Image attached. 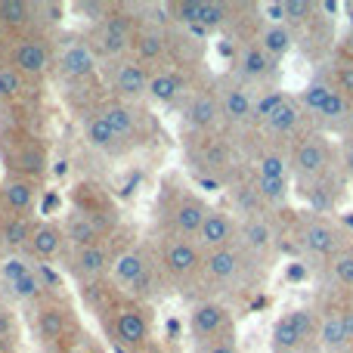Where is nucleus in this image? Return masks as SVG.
I'll list each match as a JSON object with an SVG mask.
<instances>
[{
    "instance_id": "f257e3e1",
    "label": "nucleus",
    "mask_w": 353,
    "mask_h": 353,
    "mask_svg": "<svg viewBox=\"0 0 353 353\" xmlns=\"http://www.w3.org/2000/svg\"><path fill=\"white\" fill-rule=\"evenodd\" d=\"M112 341L118 347L137 353L140 347L152 344V316L140 304H121L112 319Z\"/></svg>"
},
{
    "instance_id": "f03ea898",
    "label": "nucleus",
    "mask_w": 353,
    "mask_h": 353,
    "mask_svg": "<svg viewBox=\"0 0 353 353\" xmlns=\"http://www.w3.org/2000/svg\"><path fill=\"white\" fill-rule=\"evenodd\" d=\"M137 25L130 16H124L121 10H112L109 16L103 19V22L97 25V31H93V43L90 47L97 50V53L109 56V59H118V56L130 53V47H134V37H137Z\"/></svg>"
},
{
    "instance_id": "7ed1b4c3",
    "label": "nucleus",
    "mask_w": 353,
    "mask_h": 353,
    "mask_svg": "<svg viewBox=\"0 0 353 353\" xmlns=\"http://www.w3.org/2000/svg\"><path fill=\"white\" fill-rule=\"evenodd\" d=\"M332 168V143L323 134H307L304 140L294 146L292 155V171L304 180H319Z\"/></svg>"
},
{
    "instance_id": "20e7f679",
    "label": "nucleus",
    "mask_w": 353,
    "mask_h": 353,
    "mask_svg": "<svg viewBox=\"0 0 353 353\" xmlns=\"http://www.w3.org/2000/svg\"><path fill=\"white\" fill-rule=\"evenodd\" d=\"M201 263H205V251L195 245V239L174 236V239H168L165 248H161V267H165L174 279H186V276L199 273Z\"/></svg>"
},
{
    "instance_id": "39448f33",
    "label": "nucleus",
    "mask_w": 353,
    "mask_h": 353,
    "mask_svg": "<svg viewBox=\"0 0 353 353\" xmlns=\"http://www.w3.org/2000/svg\"><path fill=\"white\" fill-rule=\"evenodd\" d=\"M10 65L16 68L22 78H37L43 74L50 65H53V53L43 41L37 37H22L10 47Z\"/></svg>"
},
{
    "instance_id": "423d86ee",
    "label": "nucleus",
    "mask_w": 353,
    "mask_h": 353,
    "mask_svg": "<svg viewBox=\"0 0 353 353\" xmlns=\"http://www.w3.org/2000/svg\"><path fill=\"white\" fill-rule=\"evenodd\" d=\"M301 245H304L307 254L313 257H335L341 251V232L335 223L323 217H310L301 226Z\"/></svg>"
},
{
    "instance_id": "0eeeda50",
    "label": "nucleus",
    "mask_w": 353,
    "mask_h": 353,
    "mask_svg": "<svg viewBox=\"0 0 353 353\" xmlns=\"http://www.w3.org/2000/svg\"><path fill=\"white\" fill-rule=\"evenodd\" d=\"M192 332L201 341H217V338H230L232 316L223 304L217 301H201L192 310Z\"/></svg>"
},
{
    "instance_id": "6e6552de",
    "label": "nucleus",
    "mask_w": 353,
    "mask_h": 353,
    "mask_svg": "<svg viewBox=\"0 0 353 353\" xmlns=\"http://www.w3.org/2000/svg\"><path fill=\"white\" fill-rule=\"evenodd\" d=\"M208 211H211V208H208L199 195H192V192L176 195V201L171 208L174 232H176V236H183V239H195V236H199V230H201V223H205Z\"/></svg>"
},
{
    "instance_id": "1a4fd4ad",
    "label": "nucleus",
    "mask_w": 353,
    "mask_h": 353,
    "mask_svg": "<svg viewBox=\"0 0 353 353\" xmlns=\"http://www.w3.org/2000/svg\"><path fill=\"white\" fill-rule=\"evenodd\" d=\"M232 242H236V220H232L226 211L211 208L205 223H201V230H199V236H195V245L208 254V251L226 248V245H232Z\"/></svg>"
},
{
    "instance_id": "9d476101",
    "label": "nucleus",
    "mask_w": 353,
    "mask_h": 353,
    "mask_svg": "<svg viewBox=\"0 0 353 353\" xmlns=\"http://www.w3.org/2000/svg\"><path fill=\"white\" fill-rule=\"evenodd\" d=\"M0 201L10 211V217H28V211L37 201V186L28 176L10 174L3 183H0Z\"/></svg>"
},
{
    "instance_id": "9b49d317",
    "label": "nucleus",
    "mask_w": 353,
    "mask_h": 353,
    "mask_svg": "<svg viewBox=\"0 0 353 353\" xmlns=\"http://www.w3.org/2000/svg\"><path fill=\"white\" fill-rule=\"evenodd\" d=\"M149 81H152V72L149 65L137 59H121L115 68V90L121 93L124 99H140L149 97Z\"/></svg>"
},
{
    "instance_id": "f8f14e48",
    "label": "nucleus",
    "mask_w": 353,
    "mask_h": 353,
    "mask_svg": "<svg viewBox=\"0 0 353 353\" xmlns=\"http://www.w3.org/2000/svg\"><path fill=\"white\" fill-rule=\"evenodd\" d=\"M242 263H245V251L236 248V245H226V248L208 251L205 263H201V273H205L211 282H230L239 276Z\"/></svg>"
},
{
    "instance_id": "ddd939ff",
    "label": "nucleus",
    "mask_w": 353,
    "mask_h": 353,
    "mask_svg": "<svg viewBox=\"0 0 353 353\" xmlns=\"http://www.w3.org/2000/svg\"><path fill=\"white\" fill-rule=\"evenodd\" d=\"M56 65H59L62 78H68V81L90 78V74L97 72V50L81 43V41H74L59 53V62H56Z\"/></svg>"
},
{
    "instance_id": "4468645a",
    "label": "nucleus",
    "mask_w": 353,
    "mask_h": 353,
    "mask_svg": "<svg viewBox=\"0 0 353 353\" xmlns=\"http://www.w3.org/2000/svg\"><path fill=\"white\" fill-rule=\"evenodd\" d=\"M239 236H242V251H248L254 257H267L276 248V230L263 214H254V217L245 220Z\"/></svg>"
},
{
    "instance_id": "2eb2a0df",
    "label": "nucleus",
    "mask_w": 353,
    "mask_h": 353,
    "mask_svg": "<svg viewBox=\"0 0 353 353\" xmlns=\"http://www.w3.org/2000/svg\"><path fill=\"white\" fill-rule=\"evenodd\" d=\"M254 90H251L248 84H232L223 90V97H220V115L226 118L230 124H245L251 121V115H254Z\"/></svg>"
},
{
    "instance_id": "dca6fc26",
    "label": "nucleus",
    "mask_w": 353,
    "mask_h": 353,
    "mask_svg": "<svg viewBox=\"0 0 353 353\" xmlns=\"http://www.w3.org/2000/svg\"><path fill=\"white\" fill-rule=\"evenodd\" d=\"M183 115H186V128L205 134V130L217 128V121L223 118L220 115V97L217 93H199V97H192Z\"/></svg>"
},
{
    "instance_id": "f3484780",
    "label": "nucleus",
    "mask_w": 353,
    "mask_h": 353,
    "mask_svg": "<svg viewBox=\"0 0 353 353\" xmlns=\"http://www.w3.org/2000/svg\"><path fill=\"white\" fill-rule=\"evenodd\" d=\"M47 171V146L41 140H22L19 152H12V174L37 180Z\"/></svg>"
},
{
    "instance_id": "a211bd4d",
    "label": "nucleus",
    "mask_w": 353,
    "mask_h": 353,
    "mask_svg": "<svg viewBox=\"0 0 353 353\" xmlns=\"http://www.w3.org/2000/svg\"><path fill=\"white\" fill-rule=\"evenodd\" d=\"M65 239L78 248H87V245H99L103 242V223H99L97 214H87V211H74L65 223Z\"/></svg>"
},
{
    "instance_id": "6ab92c4d",
    "label": "nucleus",
    "mask_w": 353,
    "mask_h": 353,
    "mask_svg": "<svg viewBox=\"0 0 353 353\" xmlns=\"http://www.w3.org/2000/svg\"><path fill=\"white\" fill-rule=\"evenodd\" d=\"M112 279L121 282V285H137L143 276L149 273V257L140 248H128L121 254L112 257Z\"/></svg>"
},
{
    "instance_id": "aec40b11",
    "label": "nucleus",
    "mask_w": 353,
    "mask_h": 353,
    "mask_svg": "<svg viewBox=\"0 0 353 353\" xmlns=\"http://www.w3.org/2000/svg\"><path fill=\"white\" fill-rule=\"evenodd\" d=\"M109 270H112V251L105 242L87 245V248L74 251V273L84 276V279H99Z\"/></svg>"
},
{
    "instance_id": "412c9836",
    "label": "nucleus",
    "mask_w": 353,
    "mask_h": 353,
    "mask_svg": "<svg viewBox=\"0 0 353 353\" xmlns=\"http://www.w3.org/2000/svg\"><path fill=\"white\" fill-rule=\"evenodd\" d=\"M34 329L41 341H47V344L62 341L68 332V310L62 304H43L34 316Z\"/></svg>"
},
{
    "instance_id": "4be33fe9",
    "label": "nucleus",
    "mask_w": 353,
    "mask_h": 353,
    "mask_svg": "<svg viewBox=\"0 0 353 353\" xmlns=\"http://www.w3.org/2000/svg\"><path fill=\"white\" fill-rule=\"evenodd\" d=\"M62 242H65V230L56 223H37L34 232H31L28 251L37 257V261H50L62 251Z\"/></svg>"
},
{
    "instance_id": "5701e85b",
    "label": "nucleus",
    "mask_w": 353,
    "mask_h": 353,
    "mask_svg": "<svg viewBox=\"0 0 353 353\" xmlns=\"http://www.w3.org/2000/svg\"><path fill=\"white\" fill-rule=\"evenodd\" d=\"M137 62L149 65V62H159L161 56L168 53V37L161 34L159 28H140L134 37V47H130Z\"/></svg>"
},
{
    "instance_id": "b1692460",
    "label": "nucleus",
    "mask_w": 353,
    "mask_h": 353,
    "mask_svg": "<svg viewBox=\"0 0 353 353\" xmlns=\"http://www.w3.org/2000/svg\"><path fill=\"white\" fill-rule=\"evenodd\" d=\"M319 344L329 353H338L341 347H347V325H344V310H329L319 319V332H316Z\"/></svg>"
},
{
    "instance_id": "393cba45",
    "label": "nucleus",
    "mask_w": 353,
    "mask_h": 353,
    "mask_svg": "<svg viewBox=\"0 0 353 353\" xmlns=\"http://www.w3.org/2000/svg\"><path fill=\"white\" fill-rule=\"evenodd\" d=\"M257 47L270 59H279V56H285L294 47V31L288 25H263L261 34H257Z\"/></svg>"
},
{
    "instance_id": "a878e982",
    "label": "nucleus",
    "mask_w": 353,
    "mask_h": 353,
    "mask_svg": "<svg viewBox=\"0 0 353 353\" xmlns=\"http://www.w3.org/2000/svg\"><path fill=\"white\" fill-rule=\"evenodd\" d=\"M301 121H304V109H301L294 99H288L282 109H276L273 115L263 121V128L270 130V134H279V137H292L301 130Z\"/></svg>"
},
{
    "instance_id": "bb28decb",
    "label": "nucleus",
    "mask_w": 353,
    "mask_h": 353,
    "mask_svg": "<svg viewBox=\"0 0 353 353\" xmlns=\"http://www.w3.org/2000/svg\"><path fill=\"white\" fill-rule=\"evenodd\" d=\"M99 115L105 118V124L112 128L115 140H134L137 137V115L124 103H109Z\"/></svg>"
},
{
    "instance_id": "cd10ccee",
    "label": "nucleus",
    "mask_w": 353,
    "mask_h": 353,
    "mask_svg": "<svg viewBox=\"0 0 353 353\" xmlns=\"http://www.w3.org/2000/svg\"><path fill=\"white\" fill-rule=\"evenodd\" d=\"M183 90H186V84H183V78L176 72H152V81H149V97L155 99V103H176V99L183 97Z\"/></svg>"
},
{
    "instance_id": "c85d7f7f",
    "label": "nucleus",
    "mask_w": 353,
    "mask_h": 353,
    "mask_svg": "<svg viewBox=\"0 0 353 353\" xmlns=\"http://www.w3.org/2000/svg\"><path fill=\"white\" fill-rule=\"evenodd\" d=\"M332 93H335V84H329V81H313V84L304 87V93H301L298 105L307 112V115H316V118H319Z\"/></svg>"
},
{
    "instance_id": "c756f323",
    "label": "nucleus",
    "mask_w": 353,
    "mask_h": 353,
    "mask_svg": "<svg viewBox=\"0 0 353 353\" xmlns=\"http://www.w3.org/2000/svg\"><path fill=\"white\" fill-rule=\"evenodd\" d=\"M273 65H276V59H270L257 43L242 50V56H239V72H242L245 78H263V74L273 72Z\"/></svg>"
},
{
    "instance_id": "7c9ffc66",
    "label": "nucleus",
    "mask_w": 353,
    "mask_h": 353,
    "mask_svg": "<svg viewBox=\"0 0 353 353\" xmlns=\"http://www.w3.org/2000/svg\"><path fill=\"white\" fill-rule=\"evenodd\" d=\"M84 140L90 143L93 149H112L115 146V134H112V128L105 124V118L99 115V112H93V115L84 118Z\"/></svg>"
},
{
    "instance_id": "2f4dec72",
    "label": "nucleus",
    "mask_w": 353,
    "mask_h": 353,
    "mask_svg": "<svg viewBox=\"0 0 353 353\" xmlns=\"http://www.w3.org/2000/svg\"><path fill=\"white\" fill-rule=\"evenodd\" d=\"M31 232H34V223L28 217H10L3 223V230H0V239H3V245L10 251H16L31 242Z\"/></svg>"
},
{
    "instance_id": "473e14b6",
    "label": "nucleus",
    "mask_w": 353,
    "mask_h": 353,
    "mask_svg": "<svg viewBox=\"0 0 353 353\" xmlns=\"http://www.w3.org/2000/svg\"><path fill=\"white\" fill-rule=\"evenodd\" d=\"M34 6L25 0H0V28H25Z\"/></svg>"
},
{
    "instance_id": "72a5a7b5",
    "label": "nucleus",
    "mask_w": 353,
    "mask_h": 353,
    "mask_svg": "<svg viewBox=\"0 0 353 353\" xmlns=\"http://www.w3.org/2000/svg\"><path fill=\"white\" fill-rule=\"evenodd\" d=\"M288 171H292V161H288L285 152H263L257 159V176L263 180H288Z\"/></svg>"
},
{
    "instance_id": "f704fd0d",
    "label": "nucleus",
    "mask_w": 353,
    "mask_h": 353,
    "mask_svg": "<svg viewBox=\"0 0 353 353\" xmlns=\"http://www.w3.org/2000/svg\"><path fill=\"white\" fill-rule=\"evenodd\" d=\"M273 344L279 350H298L301 344H304V338H301V332H298V325H294L292 313H285V316L276 319V325H273Z\"/></svg>"
},
{
    "instance_id": "c9c22d12",
    "label": "nucleus",
    "mask_w": 353,
    "mask_h": 353,
    "mask_svg": "<svg viewBox=\"0 0 353 353\" xmlns=\"http://www.w3.org/2000/svg\"><path fill=\"white\" fill-rule=\"evenodd\" d=\"M285 103H288V97L282 90H276V87H273V90H267V93H261V97L254 99V115H251V121L263 124L276 109H282Z\"/></svg>"
},
{
    "instance_id": "e433bc0d",
    "label": "nucleus",
    "mask_w": 353,
    "mask_h": 353,
    "mask_svg": "<svg viewBox=\"0 0 353 353\" xmlns=\"http://www.w3.org/2000/svg\"><path fill=\"white\" fill-rule=\"evenodd\" d=\"M329 270H332V279H335V282L353 288V248H341V251H338V254L329 261Z\"/></svg>"
},
{
    "instance_id": "4c0bfd02",
    "label": "nucleus",
    "mask_w": 353,
    "mask_h": 353,
    "mask_svg": "<svg viewBox=\"0 0 353 353\" xmlns=\"http://www.w3.org/2000/svg\"><path fill=\"white\" fill-rule=\"evenodd\" d=\"M25 90V78L16 72V68L6 62L0 65V99H19Z\"/></svg>"
},
{
    "instance_id": "58836bf2",
    "label": "nucleus",
    "mask_w": 353,
    "mask_h": 353,
    "mask_svg": "<svg viewBox=\"0 0 353 353\" xmlns=\"http://www.w3.org/2000/svg\"><path fill=\"white\" fill-rule=\"evenodd\" d=\"M254 192L257 199L263 201H285L288 199V180H263V176H257L254 180Z\"/></svg>"
},
{
    "instance_id": "ea45409f",
    "label": "nucleus",
    "mask_w": 353,
    "mask_h": 353,
    "mask_svg": "<svg viewBox=\"0 0 353 353\" xmlns=\"http://www.w3.org/2000/svg\"><path fill=\"white\" fill-rule=\"evenodd\" d=\"M347 112H350V99L344 97V93L335 90L329 97V103H325V109H323V115L319 118H323L325 124H341L344 118H347Z\"/></svg>"
},
{
    "instance_id": "a19ab883",
    "label": "nucleus",
    "mask_w": 353,
    "mask_h": 353,
    "mask_svg": "<svg viewBox=\"0 0 353 353\" xmlns=\"http://www.w3.org/2000/svg\"><path fill=\"white\" fill-rule=\"evenodd\" d=\"M226 12H230V6L226 3H211V0H201V12H199V25L201 28H220V25L226 22Z\"/></svg>"
},
{
    "instance_id": "79ce46f5",
    "label": "nucleus",
    "mask_w": 353,
    "mask_h": 353,
    "mask_svg": "<svg viewBox=\"0 0 353 353\" xmlns=\"http://www.w3.org/2000/svg\"><path fill=\"white\" fill-rule=\"evenodd\" d=\"M282 3H285V25L288 28H292V25L307 22V19L319 10V6L310 3V0H282Z\"/></svg>"
},
{
    "instance_id": "37998d69",
    "label": "nucleus",
    "mask_w": 353,
    "mask_h": 353,
    "mask_svg": "<svg viewBox=\"0 0 353 353\" xmlns=\"http://www.w3.org/2000/svg\"><path fill=\"white\" fill-rule=\"evenodd\" d=\"M10 288H12V294H16L19 301H34V298H41L43 282H41V276L37 273H28L25 279H19L16 285H10Z\"/></svg>"
},
{
    "instance_id": "c03bdc74",
    "label": "nucleus",
    "mask_w": 353,
    "mask_h": 353,
    "mask_svg": "<svg viewBox=\"0 0 353 353\" xmlns=\"http://www.w3.org/2000/svg\"><path fill=\"white\" fill-rule=\"evenodd\" d=\"M335 90L344 93V97L353 103V59L338 62L335 65Z\"/></svg>"
},
{
    "instance_id": "a18cd8bd",
    "label": "nucleus",
    "mask_w": 353,
    "mask_h": 353,
    "mask_svg": "<svg viewBox=\"0 0 353 353\" xmlns=\"http://www.w3.org/2000/svg\"><path fill=\"white\" fill-rule=\"evenodd\" d=\"M174 19H180L183 25H199V12H201V0H180L171 3Z\"/></svg>"
},
{
    "instance_id": "49530a36",
    "label": "nucleus",
    "mask_w": 353,
    "mask_h": 353,
    "mask_svg": "<svg viewBox=\"0 0 353 353\" xmlns=\"http://www.w3.org/2000/svg\"><path fill=\"white\" fill-rule=\"evenodd\" d=\"M292 319H294V325H298V332H301V338H304V341H310V338L319 332L316 313H310V310H292Z\"/></svg>"
},
{
    "instance_id": "de8ad7c7",
    "label": "nucleus",
    "mask_w": 353,
    "mask_h": 353,
    "mask_svg": "<svg viewBox=\"0 0 353 353\" xmlns=\"http://www.w3.org/2000/svg\"><path fill=\"white\" fill-rule=\"evenodd\" d=\"M0 273H3V279L10 282V285H16L19 279H25L28 273H34V270L28 267V263L22 261V257H10V261H3V267H0Z\"/></svg>"
},
{
    "instance_id": "09e8293b",
    "label": "nucleus",
    "mask_w": 353,
    "mask_h": 353,
    "mask_svg": "<svg viewBox=\"0 0 353 353\" xmlns=\"http://www.w3.org/2000/svg\"><path fill=\"white\" fill-rule=\"evenodd\" d=\"M261 12L267 16V25H285V3L276 0V3H263Z\"/></svg>"
},
{
    "instance_id": "8fccbe9b",
    "label": "nucleus",
    "mask_w": 353,
    "mask_h": 353,
    "mask_svg": "<svg viewBox=\"0 0 353 353\" xmlns=\"http://www.w3.org/2000/svg\"><path fill=\"white\" fill-rule=\"evenodd\" d=\"M199 353H239L232 338H217V341H205L199 347Z\"/></svg>"
},
{
    "instance_id": "3c124183",
    "label": "nucleus",
    "mask_w": 353,
    "mask_h": 353,
    "mask_svg": "<svg viewBox=\"0 0 353 353\" xmlns=\"http://www.w3.org/2000/svg\"><path fill=\"white\" fill-rule=\"evenodd\" d=\"M12 329H16V323H12V313L6 310V307H0V344L10 341Z\"/></svg>"
},
{
    "instance_id": "603ef678",
    "label": "nucleus",
    "mask_w": 353,
    "mask_h": 353,
    "mask_svg": "<svg viewBox=\"0 0 353 353\" xmlns=\"http://www.w3.org/2000/svg\"><path fill=\"white\" fill-rule=\"evenodd\" d=\"M344 325H347V344H353V307H344Z\"/></svg>"
},
{
    "instance_id": "864d4df0",
    "label": "nucleus",
    "mask_w": 353,
    "mask_h": 353,
    "mask_svg": "<svg viewBox=\"0 0 353 353\" xmlns=\"http://www.w3.org/2000/svg\"><path fill=\"white\" fill-rule=\"evenodd\" d=\"M344 130H347V137H353V103H350L347 118H344Z\"/></svg>"
},
{
    "instance_id": "5fc2aeb1",
    "label": "nucleus",
    "mask_w": 353,
    "mask_h": 353,
    "mask_svg": "<svg viewBox=\"0 0 353 353\" xmlns=\"http://www.w3.org/2000/svg\"><path fill=\"white\" fill-rule=\"evenodd\" d=\"M137 353H165V350H161V347H159V344H146V347H140V350H137Z\"/></svg>"
},
{
    "instance_id": "6e6d98bb",
    "label": "nucleus",
    "mask_w": 353,
    "mask_h": 353,
    "mask_svg": "<svg viewBox=\"0 0 353 353\" xmlns=\"http://www.w3.org/2000/svg\"><path fill=\"white\" fill-rule=\"evenodd\" d=\"M65 353H97L93 347H72V350H65Z\"/></svg>"
},
{
    "instance_id": "4d7b16f0",
    "label": "nucleus",
    "mask_w": 353,
    "mask_h": 353,
    "mask_svg": "<svg viewBox=\"0 0 353 353\" xmlns=\"http://www.w3.org/2000/svg\"><path fill=\"white\" fill-rule=\"evenodd\" d=\"M347 50H350V59H353V31L347 34Z\"/></svg>"
},
{
    "instance_id": "13d9d810",
    "label": "nucleus",
    "mask_w": 353,
    "mask_h": 353,
    "mask_svg": "<svg viewBox=\"0 0 353 353\" xmlns=\"http://www.w3.org/2000/svg\"><path fill=\"white\" fill-rule=\"evenodd\" d=\"M0 353H12L10 347H6V344H0Z\"/></svg>"
},
{
    "instance_id": "bf43d9fd",
    "label": "nucleus",
    "mask_w": 353,
    "mask_h": 353,
    "mask_svg": "<svg viewBox=\"0 0 353 353\" xmlns=\"http://www.w3.org/2000/svg\"><path fill=\"white\" fill-rule=\"evenodd\" d=\"M0 41H3V28H0Z\"/></svg>"
},
{
    "instance_id": "052dcab7",
    "label": "nucleus",
    "mask_w": 353,
    "mask_h": 353,
    "mask_svg": "<svg viewBox=\"0 0 353 353\" xmlns=\"http://www.w3.org/2000/svg\"><path fill=\"white\" fill-rule=\"evenodd\" d=\"M350 10H353V3H350Z\"/></svg>"
}]
</instances>
